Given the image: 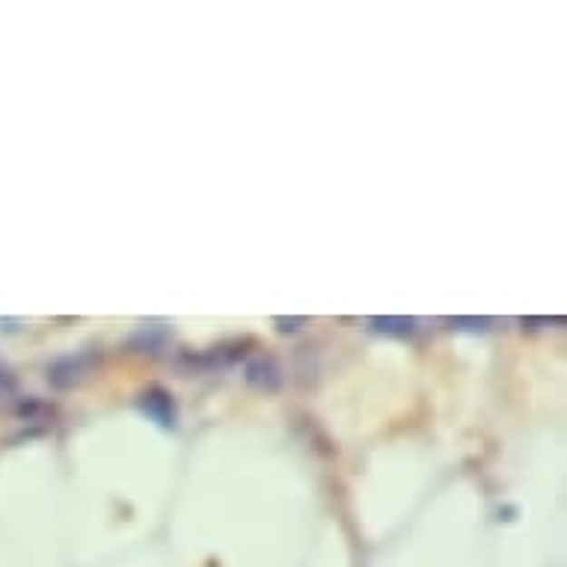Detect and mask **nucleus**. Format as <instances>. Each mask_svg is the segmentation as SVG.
I'll return each instance as SVG.
<instances>
[{"instance_id": "f257e3e1", "label": "nucleus", "mask_w": 567, "mask_h": 567, "mask_svg": "<svg viewBox=\"0 0 567 567\" xmlns=\"http://www.w3.org/2000/svg\"><path fill=\"white\" fill-rule=\"evenodd\" d=\"M375 327V330H384V333H398V336H407L416 330V321L410 318H372L368 321Z\"/></svg>"}]
</instances>
